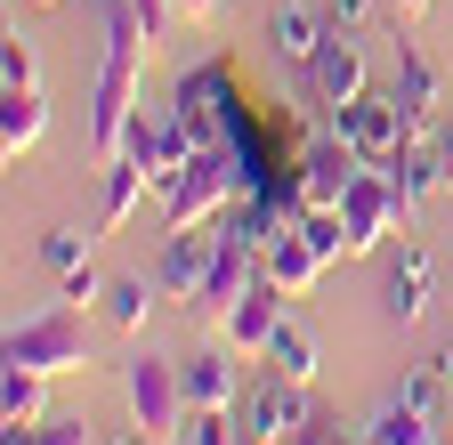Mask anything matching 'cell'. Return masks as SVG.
<instances>
[{
	"mask_svg": "<svg viewBox=\"0 0 453 445\" xmlns=\"http://www.w3.org/2000/svg\"><path fill=\"white\" fill-rule=\"evenodd\" d=\"M105 58H97V81H89V154L97 162H113L130 146V122H138V73H146V58H154V33H146V17L130 9V0H105Z\"/></svg>",
	"mask_w": 453,
	"mask_h": 445,
	"instance_id": "1",
	"label": "cell"
},
{
	"mask_svg": "<svg viewBox=\"0 0 453 445\" xmlns=\"http://www.w3.org/2000/svg\"><path fill=\"white\" fill-rule=\"evenodd\" d=\"M243 187H259V179H251V162H243V146H195V154H187V171L154 195V203H162V227H170V235L211 227V219L235 203Z\"/></svg>",
	"mask_w": 453,
	"mask_h": 445,
	"instance_id": "2",
	"label": "cell"
},
{
	"mask_svg": "<svg viewBox=\"0 0 453 445\" xmlns=\"http://www.w3.org/2000/svg\"><path fill=\"white\" fill-rule=\"evenodd\" d=\"M9 364H33V372H49V380H65V372H89L97 357H89V308H73V300H41L33 316H17L9 324V349H0Z\"/></svg>",
	"mask_w": 453,
	"mask_h": 445,
	"instance_id": "3",
	"label": "cell"
},
{
	"mask_svg": "<svg viewBox=\"0 0 453 445\" xmlns=\"http://www.w3.org/2000/svg\"><path fill=\"white\" fill-rule=\"evenodd\" d=\"M340 227H349V259H372L388 235H413V211H405V195H396L388 162H365V171L349 179V195H340Z\"/></svg>",
	"mask_w": 453,
	"mask_h": 445,
	"instance_id": "4",
	"label": "cell"
},
{
	"mask_svg": "<svg viewBox=\"0 0 453 445\" xmlns=\"http://www.w3.org/2000/svg\"><path fill=\"white\" fill-rule=\"evenodd\" d=\"M122 397H130V421L146 429V437H179L187 429V372L170 364V357H130V372H122Z\"/></svg>",
	"mask_w": 453,
	"mask_h": 445,
	"instance_id": "5",
	"label": "cell"
},
{
	"mask_svg": "<svg viewBox=\"0 0 453 445\" xmlns=\"http://www.w3.org/2000/svg\"><path fill=\"white\" fill-rule=\"evenodd\" d=\"M324 130H332L340 146H357L365 162H388L396 146H413L396 89H365V97H349V105H324Z\"/></svg>",
	"mask_w": 453,
	"mask_h": 445,
	"instance_id": "6",
	"label": "cell"
},
{
	"mask_svg": "<svg viewBox=\"0 0 453 445\" xmlns=\"http://www.w3.org/2000/svg\"><path fill=\"white\" fill-rule=\"evenodd\" d=\"M235 421H243V437L292 445V437L316 421V405H308V388H300V380H283V372L267 364L259 380H243V397H235Z\"/></svg>",
	"mask_w": 453,
	"mask_h": 445,
	"instance_id": "7",
	"label": "cell"
},
{
	"mask_svg": "<svg viewBox=\"0 0 453 445\" xmlns=\"http://www.w3.org/2000/svg\"><path fill=\"white\" fill-rule=\"evenodd\" d=\"M122 154H138L146 162V179H154V195L187 171V154H195V130H187V114L179 105H138V122H130V146Z\"/></svg>",
	"mask_w": 453,
	"mask_h": 445,
	"instance_id": "8",
	"label": "cell"
},
{
	"mask_svg": "<svg viewBox=\"0 0 453 445\" xmlns=\"http://www.w3.org/2000/svg\"><path fill=\"white\" fill-rule=\"evenodd\" d=\"M357 171H365V154H357V146H340V138L324 130V138L292 162V203H300V211H340V195H349Z\"/></svg>",
	"mask_w": 453,
	"mask_h": 445,
	"instance_id": "9",
	"label": "cell"
},
{
	"mask_svg": "<svg viewBox=\"0 0 453 445\" xmlns=\"http://www.w3.org/2000/svg\"><path fill=\"white\" fill-rule=\"evenodd\" d=\"M283 316H292V308H283V292L259 275V284H251L235 308H226V316L211 324V341H226L243 364H267V341H275V324H283Z\"/></svg>",
	"mask_w": 453,
	"mask_h": 445,
	"instance_id": "10",
	"label": "cell"
},
{
	"mask_svg": "<svg viewBox=\"0 0 453 445\" xmlns=\"http://www.w3.org/2000/svg\"><path fill=\"white\" fill-rule=\"evenodd\" d=\"M211 251H219V235H203V227L170 235V243H162V259H154V284H162V300L195 308V300H203V284H211Z\"/></svg>",
	"mask_w": 453,
	"mask_h": 445,
	"instance_id": "11",
	"label": "cell"
},
{
	"mask_svg": "<svg viewBox=\"0 0 453 445\" xmlns=\"http://www.w3.org/2000/svg\"><path fill=\"white\" fill-rule=\"evenodd\" d=\"M308 89H316V105H349V97H365V89H372L357 33H340V25H332V41L316 49V65H308Z\"/></svg>",
	"mask_w": 453,
	"mask_h": 445,
	"instance_id": "12",
	"label": "cell"
},
{
	"mask_svg": "<svg viewBox=\"0 0 453 445\" xmlns=\"http://www.w3.org/2000/svg\"><path fill=\"white\" fill-rule=\"evenodd\" d=\"M324 267H332V259H324V251L308 243V227H292V235H275V243L259 251V275H267V284H275L283 300H308V292L324 284Z\"/></svg>",
	"mask_w": 453,
	"mask_h": 445,
	"instance_id": "13",
	"label": "cell"
},
{
	"mask_svg": "<svg viewBox=\"0 0 453 445\" xmlns=\"http://www.w3.org/2000/svg\"><path fill=\"white\" fill-rule=\"evenodd\" d=\"M187 114V130H195V146H235V130H226V73H211V65H195L187 81H179V97H170Z\"/></svg>",
	"mask_w": 453,
	"mask_h": 445,
	"instance_id": "14",
	"label": "cell"
},
{
	"mask_svg": "<svg viewBox=\"0 0 453 445\" xmlns=\"http://www.w3.org/2000/svg\"><path fill=\"white\" fill-rule=\"evenodd\" d=\"M179 372H187V405H219V413H235V397H243V357L226 349V341H203V357H187Z\"/></svg>",
	"mask_w": 453,
	"mask_h": 445,
	"instance_id": "15",
	"label": "cell"
},
{
	"mask_svg": "<svg viewBox=\"0 0 453 445\" xmlns=\"http://www.w3.org/2000/svg\"><path fill=\"white\" fill-rule=\"evenodd\" d=\"M324 41H332V17L308 9V0H283V9L267 17V49H275L283 65H300V73L316 65V49H324Z\"/></svg>",
	"mask_w": 453,
	"mask_h": 445,
	"instance_id": "16",
	"label": "cell"
},
{
	"mask_svg": "<svg viewBox=\"0 0 453 445\" xmlns=\"http://www.w3.org/2000/svg\"><path fill=\"white\" fill-rule=\"evenodd\" d=\"M97 171H105V195H97V227L113 235V227H130V219H138V203L154 195V179H146V162H138V154H113V162H97Z\"/></svg>",
	"mask_w": 453,
	"mask_h": 445,
	"instance_id": "17",
	"label": "cell"
},
{
	"mask_svg": "<svg viewBox=\"0 0 453 445\" xmlns=\"http://www.w3.org/2000/svg\"><path fill=\"white\" fill-rule=\"evenodd\" d=\"M41 138H49V97L41 89H0V154L25 162V154H41Z\"/></svg>",
	"mask_w": 453,
	"mask_h": 445,
	"instance_id": "18",
	"label": "cell"
},
{
	"mask_svg": "<svg viewBox=\"0 0 453 445\" xmlns=\"http://www.w3.org/2000/svg\"><path fill=\"white\" fill-rule=\"evenodd\" d=\"M388 179H396V195H405V211L421 219V203L445 187V154H437V138H413V146H396V154H388Z\"/></svg>",
	"mask_w": 453,
	"mask_h": 445,
	"instance_id": "19",
	"label": "cell"
},
{
	"mask_svg": "<svg viewBox=\"0 0 453 445\" xmlns=\"http://www.w3.org/2000/svg\"><path fill=\"white\" fill-rule=\"evenodd\" d=\"M267 364H275L283 380H300V388H316V372H324V341H316V324H300V316H283V324H275V341H267Z\"/></svg>",
	"mask_w": 453,
	"mask_h": 445,
	"instance_id": "20",
	"label": "cell"
},
{
	"mask_svg": "<svg viewBox=\"0 0 453 445\" xmlns=\"http://www.w3.org/2000/svg\"><path fill=\"white\" fill-rule=\"evenodd\" d=\"M380 308H388L396 324H421V308H429V251H421V243H405V259L388 267V292H380Z\"/></svg>",
	"mask_w": 453,
	"mask_h": 445,
	"instance_id": "21",
	"label": "cell"
},
{
	"mask_svg": "<svg viewBox=\"0 0 453 445\" xmlns=\"http://www.w3.org/2000/svg\"><path fill=\"white\" fill-rule=\"evenodd\" d=\"M162 300V284L154 275H105V300H97V316L113 324V332H146V308Z\"/></svg>",
	"mask_w": 453,
	"mask_h": 445,
	"instance_id": "22",
	"label": "cell"
},
{
	"mask_svg": "<svg viewBox=\"0 0 453 445\" xmlns=\"http://www.w3.org/2000/svg\"><path fill=\"white\" fill-rule=\"evenodd\" d=\"M0 421H9V429L49 421V372H33V364H9V372H0Z\"/></svg>",
	"mask_w": 453,
	"mask_h": 445,
	"instance_id": "23",
	"label": "cell"
},
{
	"mask_svg": "<svg viewBox=\"0 0 453 445\" xmlns=\"http://www.w3.org/2000/svg\"><path fill=\"white\" fill-rule=\"evenodd\" d=\"M372 437H380V445H445L437 413H421V405H405V397H388V405H380Z\"/></svg>",
	"mask_w": 453,
	"mask_h": 445,
	"instance_id": "24",
	"label": "cell"
},
{
	"mask_svg": "<svg viewBox=\"0 0 453 445\" xmlns=\"http://www.w3.org/2000/svg\"><path fill=\"white\" fill-rule=\"evenodd\" d=\"M0 89H41V49L17 25H9V41H0Z\"/></svg>",
	"mask_w": 453,
	"mask_h": 445,
	"instance_id": "25",
	"label": "cell"
},
{
	"mask_svg": "<svg viewBox=\"0 0 453 445\" xmlns=\"http://www.w3.org/2000/svg\"><path fill=\"white\" fill-rule=\"evenodd\" d=\"M179 437H187V445H243V421H235V413H219V405H195Z\"/></svg>",
	"mask_w": 453,
	"mask_h": 445,
	"instance_id": "26",
	"label": "cell"
},
{
	"mask_svg": "<svg viewBox=\"0 0 453 445\" xmlns=\"http://www.w3.org/2000/svg\"><path fill=\"white\" fill-rule=\"evenodd\" d=\"M81 259H89L81 227H49V235H41V267H49V275H73Z\"/></svg>",
	"mask_w": 453,
	"mask_h": 445,
	"instance_id": "27",
	"label": "cell"
},
{
	"mask_svg": "<svg viewBox=\"0 0 453 445\" xmlns=\"http://www.w3.org/2000/svg\"><path fill=\"white\" fill-rule=\"evenodd\" d=\"M396 397H405V405H421V413H445V397H453V388H445L437 357H429L421 372H405V388H396Z\"/></svg>",
	"mask_w": 453,
	"mask_h": 445,
	"instance_id": "28",
	"label": "cell"
},
{
	"mask_svg": "<svg viewBox=\"0 0 453 445\" xmlns=\"http://www.w3.org/2000/svg\"><path fill=\"white\" fill-rule=\"evenodd\" d=\"M57 300H73V308H89V316H97V300H105V275L81 259L73 275H57Z\"/></svg>",
	"mask_w": 453,
	"mask_h": 445,
	"instance_id": "29",
	"label": "cell"
},
{
	"mask_svg": "<svg viewBox=\"0 0 453 445\" xmlns=\"http://www.w3.org/2000/svg\"><path fill=\"white\" fill-rule=\"evenodd\" d=\"M25 445H89V421H73V413H49V421H33V437Z\"/></svg>",
	"mask_w": 453,
	"mask_h": 445,
	"instance_id": "30",
	"label": "cell"
},
{
	"mask_svg": "<svg viewBox=\"0 0 453 445\" xmlns=\"http://www.w3.org/2000/svg\"><path fill=\"white\" fill-rule=\"evenodd\" d=\"M357 437H365V429H357ZM357 437H349V421H340V413H316L292 445H357Z\"/></svg>",
	"mask_w": 453,
	"mask_h": 445,
	"instance_id": "31",
	"label": "cell"
},
{
	"mask_svg": "<svg viewBox=\"0 0 453 445\" xmlns=\"http://www.w3.org/2000/svg\"><path fill=\"white\" fill-rule=\"evenodd\" d=\"M130 9L146 17V33H154V41H162L170 25H179V0H130Z\"/></svg>",
	"mask_w": 453,
	"mask_h": 445,
	"instance_id": "32",
	"label": "cell"
},
{
	"mask_svg": "<svg viewBox=\"0 0 453 445\" xmlns=\"http://www.w3.org/2000/svg\"><path fill=\"white\" fill-rule=\"evenodd\" d=\"M324 17H332V25H340V33H357V25H365V17H372V0H324Z\"/></svg>",
	"mask_w": 453,
	"mask_h": 445,
	"instance_id": "33",
	"label": "cell"
},
{
	"mask_svg": "<svg viewBox=\"0 0 453 445\" xmlns=\"http://www.w3.org/2000/svg\"><path fill=\"white\" fill-rule=\"evenodd\" d=\"M179 17H187V25H211V17H219V0H179Z\"/></svg>",
	"mask_w": 453,
	"mask_h": 445,
	"instance_id": "34",
	"label": "cell"
},
{
	"mask_svg": "<svg viewBox=\"0 0 453 445\" xmlns=\"http://www.w3.org/2000/svg\"><path fill=\"white\" fill-rule=\"evenodd\" d=\"M437 154H445V179H453V122H437Z\"/></svg>",
	"mask_w": 453,
	"mask_h": 445,
	"instance_id": "35",
	"label": "cell"
},
{
	"mask_svg": "<svg viewBox=\"0 0 453 445\" xmlns=\"http://www.w3.org/2000/svg\"><path fill=\"white\" fill-rule=\"evenodd\" d=\"M113 445H162V437H146V429H122V437H113Z\"/></svg>",
	"mask_w": 453,
	"mask_h": 445,
	"instance_id": "36",
	"label": "cell"
},
{
	"mask_svg": "<svg viewBox=\"0 0 453 445\" xmlns=\"http://www.w3.org/2000/svg\"><path fill=\"white\" fill-rule=\"evenodd\" d=\"M396 9H405V17H429V0H396Z\"/></svg>",
	"mask_w": 453,
	"mask_h": 445,
	"instance_id": "37",
	"label": "cell"
},
{
	"mask_svg": "<svg viewBox=\"0 0 453 445\" xmlns=\"http://www.w3.org/2000/svg\"><path fill=\"white\" fill-rule=\"evenodd\" d=\"M437 372H445V388H453V349H445V357H437Z\"/></svg>",
	"mask_w": 453,
	"mask_h": 445,
	"instance_id": "38",
	"label": "cell"
},
{
	"mask_svg": "<svg viewBox=\"0 0 453 445\" xmlns=\"http://www.w3.org/2000/svg\"><path fill=\"white\" fill-rule=\"evenodd\" d=\"M445 429H453V397H445Z\"/></svg>",
	"mask_w": 453,
	"mask_h": 445,
	"instance_id": "39",
	"label": "cell"
},
{
	"mask_svg": "<svg viewBox=\"0 0 453 445\" xmlns=\"http://www.w3.org/2000/svg\"><path fill=\"white\" fill-rule=\"evenodd\" d=\"M357 445H380V437H372V429H365V437H357Z\"/></svg>",
	"mask_w": 453,
	"mask_h": 445,
	"instance_id": "40",
	"label": "cell"
},
{
	"mask_svg": "<svg viewBox=\"0 0 453 445\" xmlns=\"http://www.w3.org/2000/svg\"><path fill=\"white\" fill-rule=\"evenodd\" d=\"M33 9H57V0H33Z\"/></svg>",
	"mask_w": 453,
	"mask_h": 445,
	"instance_id": "41",
	"label": "cell"
},
{
	"mask_svg": "<svg viewBox=\"0 0 453 445\" xmlns=\"http://www.w3.org/2000/svg\"><path fill=\"white\" fill-rule=\"evenodd\" d=\"M445 308H453V284H445Z\"/></svg>",
	"mask_w": 453,
	"mask_h": 445,
	"instance_id": "42",
	"label": "cell"
},
{
	"mask_svg": "<svg viewBox=\"0 0 453 445\" xmlns=\"http://www.w3.org/2000/svg\"><path fill=\"white\" fill-rule=\"evenodd\" d=\"M243 445H267V437H243Z\"/></svg>",
	"mask_w": 453,
	"mask_h": 445,
	"instance_id": "43",
	"label": "cell"
},
{
	"mask_svg": "<svg viewBox=\"0 0 453 445\" xmlns=\"http://www.w3.org/2000/svg\"><path fill=\"white\" fill-rule=\"evenodd\" d=\"M170 445H187V437H170Z\"/></svg>",
	"mask_w": 453,
	"mask_h": 445,
	"instance_id": "44",
	"label": "cell"
},
{
	"mask_svg": "<svg viewBox=\"0 0 453 445\" xmlns=\"http://www.w3.org/2000/svg\"><path fill=\"white\" fill-rule=\"evenodd\" d=\"M445 195H453V179H445Z\"/></svg>",
	"mask_w": 453,
	"mask_h": 445,
	"instance_id": "45",
	"label": "cell"
},
{
	"mask_svg": "<svg viewBox=\"0 0 453 445\" xmlns=\"http://www.w3.org/2000/svg\"><path fill=\"white\" fill-rule=\"evenodd\" d=\"M445 445H453V429H445Z\"/></svg>",
	"mask_w": 453,
	"mask_h": 445,
	"instance_id": "46",
	"label": "cell"
}]
</instances>
